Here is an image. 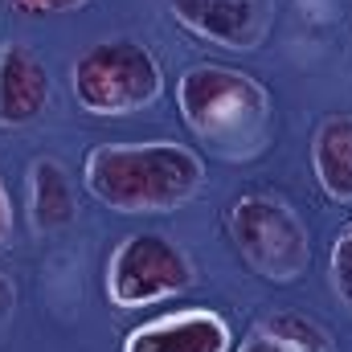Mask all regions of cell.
I'll return each instance as SVG.
<instances>
[{"label": "cell", "instance_id": "16", "mask_svg": "<svg viewBox=\"0 0 352 352\" xmlns=\"http://www.w3.org/2000/svg\"><path fill=\"white\" fill-rule=\"evenodd\" d=\"M238 352H287V349H278L270 336L254 332V336H246V340H242V349H238Z\"/></svg>", "mask_w": 352, "mask_h": 352}, {"label": "cell", "instance_id": "3", "mask_svg": "<svg viewBox=\"0 0 352 352\" xmlns=\"http://www.w3.org/2000/svg\"><path fill=\"white\" fill-rule=\"evenodd\" d=\"M70 90L78 107L102 119L135 115L164 94V70L156 54L131 37L87 45L70 66Z\"/></svg>", "mask_w": 352, "mask_h": 352}, {"label": "cell", "instance_id": "7", "mask_svg": "<svg viewBox=\"0 0 352 352\" xmlns=\"http://www.w3.org/2000/svg\"><path fill=\"white\" fill-rule=\"evenodd\" d=\"M234 349V328L226 316L209 307H184L164 311L156 320H144L140 328L127 332L123 352H230Z\"/></svg>", "mask_w": 352, "mask_h": 352}, {"label": "cell", "instance_id": "6", "mask_svg": "<svg viewBox=\"0 0 352 352\" xmlns=\"http://www.w3.org/2000/svg\"><path fill=\"white\" fill-rule=\"evenodd\" d=\"M168 12L192 37L246 54L266 41L274 0H168Z\"/></svg>", "mask_w": 352, "mask_h": 352}, {"label": "cell", "instance_id": "15", "mask_svg": "<svg viewBox=\"0 0 352 352\" xmlns=\"http://www.w3.org/2000/svg\"><path fill=\"white\" fill-rule=\"evenodd\" d=\"M12 307H16V287H12V278L0 270V324L12 320Z\"/></svg>", "mask_w": 352, "mask_h": 352}, {"label": "cell", "instance_id": "4", "mask_svg": "<svg viewBox=\"0 0 352 352\" xmlns=\"http://www.w3.org/2000/svg\"><path fill=\"white\" fill-rule=\"evenodd\" d=\"M230 238L242 263L266 283H299L311 266V234L283 197H238L230 205Z\"/></svg>", "mask_w": 352, "mask_h": 352}, {"label": "cell", "instance_id": "8", "mask_svg": "<svg viewBox=\"0 0 352 352\" xmlns=\"http://www.w3.org/2000/svg\"><path fill=\"white\" fill-rule=\"evenodd\" d=\"M50 70L45 62L16 41H0V127H25L50 107Z\"/></svg>", "mask_w": 352, "mask_h": 352}, {"label": "cell", "instance_id": "13", "mask_svg": "<svg viewBox=\"0 0 352 352\" xmlns=\"http://www.w3.org/2000/svg\"><path fill=\"white\" fill-rule=\"evenodd\" d=\"M90 0H12L16 12L25 16H54V12H74V8H87Z\"/></svg>", "mask_w": 352, "mask_h": 352}, {"label": "cell", "instance_id": "2", "mask_svg": "<svg viewBox=\"0 0 352 352\" xmlns=\"http://www.w3.org/2000/svg\"><path fill=\"white\" fill-rule=\"evenodd\" d=\"M176 111L184 127L221 160L263 156L274 131L270 90L234 66H192L176 78Z\"/></svg>", "mask_w": 352, "mask_h": 352}, {"label": "cell", "instance_id": "1", "mask_svg": "<svg viewBox=\"0 0 352 352\" xmlns=\"http://www.w3.org/2000/svg\"><path fill=\"white\" fill-rule=\"evenodd\" d=\"M87 192L115 213H176L205 184V160L173 140L98 144L82 160Z\"/></svg>", "mask_w": 352, "mask_h": 352}, {"label": "cell", "instance_id": "14", "mask_svg": "<svg viewBox=\"0 0 352 352\" xmlns=\"http://www.w3.org/2000/svg\"><path fill=\"white\" fill-rule=\"evenodd\" d=\"M12 242V201H8V188L0 180V250Z\"/></svg>", "mask_w": 352, "mask_h": 352}, {"label": "cell", "instance_id": "10", "mask_svg": "<svg viewBox=\"0 0 352 352\" xmlns=\"http://www.w3.org/2000/svg\"><path fill=\"white\" fill-rule=\"evenodd\" d=\"M311 168L332 201L352 205V115H328L316 127Z\"/></svg>", "mask_w": 352, "mask_h": 352}, {"label": "cell", "instance_id": "5", "mask_svg": "<svg viewBox=\"0 0 352 352\" xmlns=\"http://www.w3.org/2000/svg\"><path fill=\"white\" fill-rule=\"evenodd\" d=\"M188 254L164 234H127L107 258V299L123 311L164 303L192 287Z\"/></svg>", "mask_w": 352, "mask_h": 352}, {"label": "cell", "instance_id": "12", "mask_svg": "<svg viewBox=\"0 0 352 352\" xmlns=\"http://www.w3.org/2000/svg\"><path fill=\"white\" fill-rule=\"evenodd\" d=\"M328 283L336 291V299L352 311V221L340 226L336 242H332V254H328Z\"/></svg>", "mask_w": 352, "mask_h": 352}, {"label": "cell", "instance_id": "11", "mask_svg": "<svg viewBox=\"0 0 352 352\" xmlns=\"http://www.w3.org/2000/svg\"><path fill=\"white\" fill-rule=\"evenodd\" d=\"M258 332L287 352H332V336L299 311H270L258 324Z\"/></svg>", "mask_w": 352, "mask_h": 352}, {"label": "cell", "instance_id": "9", "mask_svg": "<svg viewBox=\"0 0 352 352\" xmlns=\"http://www.w3.org/2000/svg\"><path fill=\"white\" fill-rule=\"evenodd\" d=\"M78 217V197H74V180L66 173L62 160L54 156H37L29 164V221L37 234H58L66 226H74Z\"/></svg>", "mask_w": 352, "mask_h": 352}]
</instances>
